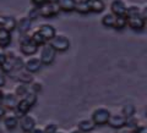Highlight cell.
<instances>
[{
    "mask_svg": "<svg viewBox=\"0 0 147 133\" xmlns=\"http://www.w3.org/2000/svg\"><path fill=\"white\" fill-rule=\"evenodd\" d=\"M18 43H20V50L21 53L26 55V56H32L38 51V45H37L33 40H32L30 34L26 35H20L18 38Z\"/></svg>",
    "mask_w": 147,
    "mask_h": 133,
    "instance_id": "obj_2",
    "label": "cell"
},
{
    "mask_svg": "<svg viewBox=\"0 0 147 133\" xmlns=\"http://www.w3.org/2000/svg\"><path fill=\"white\" fill-rule=\"evenodd\" d=\"M40 16V13H39V7H37V6H33V7H31L28 12H27V17H30L32 21L36 20V18H38Z\"/></svg>",
    "mask_w": 147,
    "mask_h": 133,
    "instance_id": "obj_29",
    "label": "cell"
},
{
    "mask_svg": "<svg viewBox=\"0 0 147 133\" xmlns=\"http://www.w3.org/2000/svg\"><path fill=\"white\" fill-rule=\"evenodd\" d=\"M61 11L59 3H45L39 6V13L42 17H54Z\"/></svg>",
    "mask_w": 147,
    "mask_h": 133,
    "instance_id": "obj_6",
    "label": "cell"
},
{
    "mask_svg": "<svg viewBox=\"0 0 147 133\" xmlns=\"http://www.w3.org/2000/svg\"><path fill=\"white\" fill-rule=\"evenodd\" d=\"M49 44L52 45L58 53H64V51H66V50H69V48H70V45H71V42H70V39H69V37L64 35V34H57L49 42Z\"/></svg>",
    "mask_w": 147,
    "mask_h": 133,
    "instance_id": "obj_4",
    "label": "cell"
},
{
    "mask_svg": "<svg viewBox=\"0 0 147 133\" xmlns=\"http://www.w3.org/2000/svg\"><path fill=\"white\" fill-rule=\"evenodd\" d=\"M0 27L5 28L7 31L12 32L13 29H16L17 27V21L13 16L10 15H0Z\"/></svg>",
    "mask_w": 147,
    "mask_h": 133,
    "instance_id": "obj_17",
    "label": "cell"
},
{
    "mask_svg": "<svg viewBox=\"0 0 147 133\" xmlns=\"http://www.w3.org/2000/svg\"><path fill=\"white\" fill-rule=\"evenodd\" d=\"M37 31L39 32L40 34H42L43 38L47 40V43H49L50 40H52L55 35H57V31H55L54 26L53 25H49V23H43L40 25L38 28H37Z\"/></svg>",
    "mask_w": 147,
    "mask_h": 133,
    "instance_id": "obj_14",
    "label": "cell"
},
{
    "mask_svg": "<svg viewBox=\"0 0 147 133\" xmlns=\"http://www.w3.org/2000/svg\"><path fill=\"white\" fill-rule=\"evenodd\" d=\"M9 76L11 78L16 80L17 82H21V83H27L31 84L33 82V77H32V73H30L26 68H21V70H13L12 72L9 73Z\"/></svg>",
    "mask_w": 147,
    "mask_h": 133,
    "instance_id": "obj_8",
    "label": "cell"
},
{
    "mask_svg": "<svg viewBox=\"0 0 147 133\" xmlns=\"http://www.w3.org/2000/svg\"><path fill=\"white\" fill-rule=\"evenodd\" d=\"M146 115H147V110H146Z\"/></svg>",
    "mask_w": 147,
    "mask_h": 133,
    "instance_id": "obj_41",
    "label": "cell"
},
{
    "mask_svg": "<svg viewBox=\"0 0 147 133\" xmlns=\"http://www.w3.org/2000/svg\"><path fill=\"white\" fill-rule=\"evenodd\" d=\"M6 112H7V110L3 106V104H1V103H0V120H3Z\"/></svg>",
    "mask_w": 147,
    "mask_h": 133,
    "instance_id": "obj_35",
    "label": "cell"
},
{
    "mask_svg": "<svg viewBox=\"0 0 147 133\" xmlns=\"http://www.w3.org/2000/svg\"><path fill=\"white\" fill-rule=\"evenodd\" d=\"M6 83V73L0 68V88H3Z\"/></svg>",
    "mask_w": 147,
    "mask_h": 133,
    "instance_id": "obj_32",
    "label": "cell"
},
{
    "mask_svg": "<svg viewBox=\"0 0 147 133\" xmlns=\"http://www.w3.org/2000/svg\"><path fill=\"white\" fill-rule=\"evenodd\" d=\"M110 12L115 16H126L127 5L124 0H113L110 3Z\"/></svg>",
    "mask_w": 147,
    "mask_h": 133,
    "instance_id": "obj_12",
    "label": "cell"
},
{
    "mask_svg": "<svg viewBox=\"0 0 147 133\" xmlns=\"http://www.w3.org/2000/svg\"><path fill=\"white\" fill-rule=\"evenodd\" d=\"M97 126L93 122L92 118H84V120H80L79 123H77V128L80 131H82L84 133H90L94 130V127Z\"/></svg>",
    "mask_w": 147,
    "mask_h": 133,
    "instance_id": "obj_19",
    "label": "cell"
},
{
    "mask_svg": "<svg viewBox=\"0 0 147 133\" xmlns=\"http://www.w3.org/2000/svg\"><path fill=\"white\" fill-rule=\"evenodd\" d=\"M79 13H88L91 12V7L88 5V1L87 0H80V1H77V5H76V10Z\"/></svg>",
    "mask_w": 147,
    "mask_h": 133,
    "instance_id": "obj_24",
    "label": "cell"
},
{
    "mask_svg": "<svg viewBox=\"0 0 147 133\" xmlns=\"http://www.w3.org/2000/svg\"><path fill=\"white\" fill-rule=\"evenodd\" d=\"M32 4H33V6H37V7H39V6H42L43 4L47 3V0H31Z\"/></svg>",
    "mask_w": 147,
    "mask_h": 133,
    "instance_id": "obj_34",
    "label": "cell"
},
{
    "mask_svg": "<svg viewBox=\"0 0 147 133\" xmlns=\"http://www.w3.org/2000/svg\"><path fill=\"white\" fill-rule=\"evenodd\" d=\"M59 5H60L61 11L71 12V11L76 10L77 1L76 0H60V1H59Z\"/></svg>",
    "mask_w": 147,
    "mask_h": 133,
    "instance_id": "obj_22",
    "label": "cell"
},
{
    "mask_svg": "<svg viewBox=\"0 0 147 133\" xmlns=\"http://www.w3.org/2000/svg\"><path fill=\"white\" fill-rule=\"evenodd\" d=\"M136 133H147V126H141L139 128H136Z\"/></svg>",
    "mask_w": 147,
    "mask_h": 133,
    "instance_id": "obj_36",
    "label": "cell"
},
{
    "mask_svg": "<svg viewBox=\"0 0 147 133\" xmlns=\"http://www.w3.org/2000/svg\"><path fill=\"white\" fill-rule=\"evenodd\" d=\"M30 133H45V130H44V126H38L37 125L33 130H32Z\"/></svg>",
    "mask_w": 147,
    "mask_h": 133,
    "instance_id": "obj_33",
    "label": "cell"
},
{
    "mask_svg": "<svg viewBox=\"0 0 147 133\" xmlns=\"http://www.w3.org/2000/svg\"><path fill=\"white\" fill-rule=\"evenodd\" d=\"M121 114L129 120V118H131L132 116H134V114H135V106L132 104H125L123 106V109H121Z\"/></svg>",
    "mask_w": 147,
    "mask_h": 133,
    "instance_id": "obj_26",
    "label": "cell"
},
{
    "mask_svg": "<svg viewBox=\"0 0 147 133\" xmlns=\"http://www.w3.org/2000/svg\"><path fill=\"white\" fill-rule=\"evenodd\" d=\"M57 50H55L49 43L44 44L43 47H40V54H39V59L42 61L43 65H52L55 60V56H57Z\"/></svg>",
    "mask_w": 147,
    "mask_h": 133,
    "instance_id": "obj_3",
    "label": "cell"
},
{
    "mask_svg": "<svg viewBox=\"0 0 147 133\" xmlns=\"http://www.w3.org/2000/svg\"><path fill=\"white\" fill-rule=\"evenodd\" d=\"M32 28V20L30 17L24 16L20 18V21H17V27L16 29L20 35H26V34H30V31Z\"/></svg>",
    "mask_w": 147,
    "mask_h": 133,
    "instance_id": "obj_15",
    "label": "cell"
},
{
    "mask_svg": "<svg viewBox=\"0 0 147 133\" xmlns=\"http://www.w3.org/2000/svg\"><path fill=\"white\" fill-rule=\"evenodd\" d=\"M37 99H38V94L31 90L26 97L21 98L20 100H18V104H17V106L13 111L17 114L18 117H22V116L27 115V114H30V110L32 109V106L37 103Z\"/></svg>",
    "mask_w": 147,
    "mask_h": 133,
    "instance_id": "obj_1",
    "label": "cell"
},
{
    "mask_svg": "<svg viewBox=\"0 0 147 133\" xmlns=\"http://www.w3.org/2000/svg\"><path fill=\"white\" fill-rule=\"evenodd\" d=\"M141 15H142V17H144L145 20L147 21V5H145L144 7L141 9Z\"/></svg>",
    "mask_w": 147,
    "mask_h": 133,
    "instance_id": "obj_37",
    "label": "cell"
},
{
    "mask_svg": "<svg viewBox=\"0 0 147 133\" xmlns=\"http://www.w3.org/2000/svg\"><path fill=\"white\" fill-rule=\"evenodd\" d=\"M18 100H20V98L13 92H5L1 100V104L6 110H15L18 104Z\"/></svg>",
    "mask_w": 147,
    "mask_h": 133,
    "instance_id": "obj_10",
    "label": "cell"
},
{
    "mask_svg": "<svg viewBox=\"0 0 147 133\" xmlns=\"http://www.w3.org/2000/svg\"><path fill=\"white\" fill-rule=\"evenodd\" d=\"M36 126H37V120L31 114H27V115L20 117V128L25 133H30Z\"/></svg>",
    "mask_w": 147,
    "mask_h": 133,
    "instance_id": "obj_11",
    "label": "cell"
},
{
    "mask_svg": "<svg viewBox=\"0 0 147 133\" xmlns=\"http://www.w3.org/2000/svg\"><path fill=\"white\" fill-rule=\"evenodd\" d=\"M127 26V17L126 16H117V22H115V29H123Z\"/></svg>",
    "mask_w": 147,
    "mask_h": 133,
    "instance_id": "obj_27",
    "label": "cell"
},
{
    "mask_svg": "<svg viewBox=\"0 0 147 133\" xmlns=\"http://www.w3.org/2000/svg\"><path fill=\"white\" fill-rule=\"evenodd\" d=\"M69 133H84V132H82V131H80L79 128L76 127V128H72V130H71L70 132H69Z\"/></svg>",
    "mask_w": 147,
    "mask_h": 133,
    "instance_id": "obj_38",
    "label": "cell"
},
{
    "mask_svg": "<svg viewBox=\"0 0 147 133\" xmlns=\"http://www.w3.org/2000/svg\"><path fill=\"white\" fill-rule=\"evenodd\" d=\"M110 115H112V114H110V111L107 108H97L93 110L91 118L93 120V122L97 126H103V125H107L108 123Z\"/></svg>",
    "mask_w": 147,
    "mask_h": 133,
    "instance_id": "obj_5",
    "label": "cell"
},
{
    "mask_svg": "<svg viewBox=\"0 0 147 133\" xmlns=\"http://www.w3.org/2000/svg\"><path fill=\"white\" fill-rule=\"evenodd\" d=\"M127 17V26L134 31H141L145 28L146 20L142 17L141 12L140 13H134V15H129Z\"/></svg>",
    "mask_w": 147,
    "mask_h": 133,
    "instance_id": "obj_9",
    "label": "cell"
},
{
    "mask_svg": "<svg viewBox=\"0 0 147 133\" xmlns=\"http://www.w3.org/2000/svg\"><path fill=\"white\" fill-rule=\"evenodd\" d=\"M60 0H47V3H59Z\"/></svg>",
    "mask_w": 147,
    "mask_h": 133,
    "instance_id": "obj_39",
    "label": "cell"
},
{
    "mask_svg": "<svg viewBox=\"0 0 147 133\" xmlns=\"http://www.w3.org/2000/svg\"><path fill=\"white\" fill-rule=\"evenodd\" d=\"M42 66H43V63L39 57H28L27 60H25V68L30 73H32V75L40 71Z\"/></svg>",
    "mask_w": 147,
    "mask_h": 133,
    "instance_id": "obj_16",
    "label": "cell"
},
{
    "mask_svg": "<svg viewBox=\"0 0 147 133\" xmlns=\"http://www.w3.org/2000/svg\"><path fill=\"white\" fill-rule=\"evenodd\" d=\"M30 35H31L32 40H33V42H34L37 45H38V47H43L44 44H47V40H45V39L43 38L42 34H40V33H39V32L37 31V29L32 32V33H31Z\"/></svg>",
    "mask_w": 147,
    "mask_h": 133,
    "instance_id": "obj_25",
    "label": "cell"
},
{
    "mask_svg": "<svg viewBox=\"0 0 147 133\" xmlns=\"http://www.w3.org/2000/svg\"><path fill=\"white\" fill-rule=\"evenodd\" d=\"M3 123L7 131H12L17 126H20V117L17 116V114L13 110H9L3 118Z\"/></svg>",
    "mask_w": 147,
    "mask_h": 133,
    "instance_id": "obj_7",
    "label": "cell"
},
{
    "mask_svg": "<svg viewBox=\"0 0 147 133\" xmlns=\"http://www.w3.org/2000/svg\"><path fill=\"white\" fill-rule=\"evenodd\" d=\"M7 60V53L5 51V49H0V66L4 65Z\"/></svg>",
    "mask_w": 147,
    "mask_h": 133,
    "instance_id": "obj_31",
    "label": "cell"
},
{
    "mask_svg": "<svg viewBox=\"0 0 147 133\" xmlns=\"http://www.w3.org/2000/svg\"><path fill=\"white\" fill-rule=\"evenodd\" d=\"M108 125L112 128H123L127 125V118L123 115V114H112L110 118L108 121Z\"/></svg>",
    "mask_w": 147,
    "mask_h": 133,
    "instance_id": "obj_13",
    "label": "cell"
},
{
    "mask_svg": "<svg viewBox=\"0 0 147 133\" xmlns=\"http://www.w3.org/2000/svg\"><path fill=\"white\" fill-rule=\"evenodd\" d=\"M57 133H66V132H65V131H63V130H59Z\"/></svg>",
    "mask_w": 147,
    "mask_h": 133,
    "instance_id": "obj_40",
    "label": "cell"
},
{
    "mask_svg": "<svg viewBox=\"0 0 147 133\" xmlns=\"http://www.w3.org/2000/svg\"><path fill=\"white\" fill-rule=\"evenodd\" d=\"M115 22H117V16L113 12H108L104 13L102 17V25L108 28H114L115 27Z\"/></svg>",
    "mask_w": 147,
    "mask_h": 133,
    "instance_id": "obj_21",
    "label": "cell"
},
{
    "mask_svg": "<svg viewBox=\"0 0 147 133\" xmlns=\"http://www.w3.org/2000/svg\"><path fill=\"white\" fill-rule=\"evenodd\" d=\"M88 1V5L91 7V12H96V13H99L104 10V1L103 0H87Z\"/></svg>",
    "mask_w": 147,
    "mask_h": 133,
    "instance_id": "obj_23",
    "label": "cell"
},
{
    "mask_svg": "<svg viewBox=\"0 0 147 133\" xmlns=\"http://www.w3.org/2000/svg\"><path fill=\"white\" fill-rule=\"evenodd\" d=\"M132 133H136V132H132Z\"/></svg>",
    "mask_w": 147,
    "mask_h": 133,
    "instance_id": "obj_42",
    "label": "cell"
},
{
    "mask_svg": "<svg viewBox=\"0 0 147 133\" xmlns=\"http://www.w3.org/2000/svg\"><path fill=\"white\" fill-rule=\"evenodd\" d=\"M30 92H31V86L27 84V83H21V82H18V83L15 86V89H13V93H15L20 99L26 97Z\"/></svg>",
    "mask_w": 147,
    "mask_h": 133,
    "instance_id": "obj_20",
    "label": "cell"
},
{
    "mask_svg": "<svg viewBox=\"0 0 147 133\" xmlns=\"http://www.w3.org/2000/svg\"><path fill=\"white\" fill-rule=\"evenodd\" d=\"M12 42L11 32L0 27V49H6Z\"/></svg>",
    "mask_w": 147,
    "mask_h": 133,
    "instance_id": "obj_18",
    "label": "cell"
},
{
    "mask_svg": "<svg viewBox=\"0 0 147 133\" xmlns=\"http://www.w3.org/2000/svg\"><path fill=\"white\" fill-rule=\"evenodd\" d=\"M45 133H57L59 131V126L55 122H47L44 125Z\"/></svg>",
    "mask_w": 147,
    "mask_h": 133,
    "instance_id": "obj_28",
    "label": "cell"
},
{
    "mask_svg": "<svg viewBox=\"0 0 147 133\" xmlns=\"http://www.w3.org/2000/svg\"><path fill=\"white\" fill-rule=\"evenodd\" d=\"M30 86H31V90H32V92H34V93H37V94H38L39 92L43 89V84L40 83L39 81H33Z\"/></svg>",
    "mask_w": 147,
    "mask_h": 133,
    "instance_id": "obj_30",
    "label": "cell"
}]
</instances>
